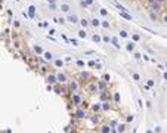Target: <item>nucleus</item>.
Wrapping results in <instances>:
<instances>
[{
  "label": "nucleus",
  "mask_w": 167,
  "mask_h": 133,
  "mask_svg": "<svg viewBox=\"0 0 167 133\" xmlns=\"http://www.w3.org/2000/svg\"><path fill=\"white\" fill-rule=\"evenodd\" d=\"M133 120H135V117H133V115H127V118H126V121H127V123H130V121H133Z\"/></svg>",
  "instance_id": "4c0bfd02"
},
{
  "label": "nucleus",
  "mask_w": 167,
  "mask_h": 133,
  "mask_svg": "<svg viewBox=\"0 0 167 133\" xmlns=\"http://www.w3.org/2000/svg\"><path fill=\"white\" fill-rule=\"evenodd\" d=\"M164 65H166V68H167V61H166V64H164Z\"/></svg>",
  "instance_id": "09e8293b"
},
{
  "label": "nucleus",
  "mask_w": 167,
  "mask_h": 133,
  "mask_svg": "<svg viewBox=\"0 0 167 133\" xmlns=\"http://www.w3.org/2000/svg\"><path fill=\"white\" fill-rule=\"evenodd\" d=\"M101 15H102V16H108V10H106V9H101Z\"/></svg>",
  "instance_id": "f704fd0d"
},
{
  "label": "nucleus",
  "mask_w": 167,
  "mask_h": 133,
  "mask_svg": "<svg viewBox=\"0 0 167 133\" xmlns=\"http://www.w3.org/2000/svg\"><path fill=\"white\" fill-rule=\"evenodd\" d=\"M76 64H77V67H80V68H83V67H84V61H81V59H79Z\"/></svg>",
  "instance_id": "473e14b6"
},
{
  "label": "nucleus",
  "mask_w": 167,
  "mask_h": 133,
  "mask_svg": "<svg viewBox=\"0 0 167 133\" xmlns=\"http://www.w3.org/2000/svg\"><path fill=\"white\" fill-rule=\"evenodd\" d=\"M118 13H120V16H121V18H124V19H129V21H132V19H133V18H132V15H129L127 12H118Z\"/></svg>",
  "instance_id": "a878e982"
},
{
  "label": "nucleus",
  "mask_w": 167,
  "mask_h": 133,
  "mask_svg": "<svg viewBox=\"0 0 167 133\" xmlns=\"http://www.w3.org/2000/svg\"><path fill=\"white\" fill-rule=\"evenodd\" d=\"M80 81L77 79H70L68 80V83H67V89H68V92L70 93H76V92H79L80 90Z\"/></svg>",
  "instance_id": "f257e3e1"
},
{
  "label": "nucleus",
  "mask_w": 167,
  "mask_h": 133,
  "mask_svg": "<svg viewBox=\"0 0 167 133\" xmlns=\"http://www.w3.org/2000/svg\"><path fill=\"white\" fill-rule=\"evenodd\" d=\"M74 117H76L77 120H84V118L87 117V111H86V108H84V106H77L76 111H74Z\"/></svg>",
  "instance_id": "20e7f679"
},
{
  "label": "nucleus",
  "mask_w": 167,
  "mask_h": 133,
  "mask_svg": "<svg viewBox=\"0 0 167 133\" xmlns=\"http://www.w3.org/2000/svg\"><path fill=\"white\" fill-rule=\"evenodd\" d=\"M46 83L47 84H56L58 83V80H56V74H47L46 75Z\"/></svg>",
  "instance_id": "6e6552de"
},
{
  "label": "nucleus",
  "mask_w": 167,
  "mask_h": 133,
  "mask_svg": "<svg viewBox=\"0 0 167 133\" xmlns=\"http://www.w3.org/2000/svg\"><path fill=\"white\" fill-rule=\"evenodd\" d=\"M67 22H70V24H72V25H77V24L80 22V16L70 12V13L67 15Z\"/></svg>",
  "instance_id": "423d86ee"
},
{
  "label": "nucleus",
  "mask_w": 167,
  "mask_h": 133,
  "mask_svg": "<svg viewBox=\"0 0 167 133\" xmlns=\"http://www.w3.org/2000/svg\"><path fill=\"white\" fill-rule=\"evenodd\" d=\"M53 65H55V68H64V61H62L61 58H55L53 59Z\"/></svg>",
  "instance_id": "f8f14e48"
},
{
  "label": "nucleus",
  "mask_w": 167,
  "mask_h": 133,
  "mask_svg": "<svg viewBox=\"0 0 167 133\" xmlns=\"http://www.w3.org/2000/svg\"><path fill=\"white\" fill-rule=\"evenodd\" d=\"M33 50H34V53H37V55H39V56H42V55H43V47H42V46H40V44H34V46H33Z\"/></svg>",
  "instance_id": "4468645a"
},
{
  "label": "nucleus",
  "mask_w": 167,
  "mask_h": 133,
  "mask_svg": "<svg viewBox=\"0 0 167 133\" xmlns=\"http://www.w3.org/2000/svg\"><path fill=\"white\" fill-rule=\"evenodd\" d=\"M113 101H114V104H120V102H121L120 92H114V93H113Z\"/></svg>",
  "instance_id": "a211bd4d"
},
{
  "label": "nucleus",
  "mask_w": 167,
  "mask_h": 133,
  "mask_svg": "<svg viewBox=\"0 0 167 133\" xmlns=\"http://www.w3.org/2000/svg\"><path fill=\"white\" fill-rule=\"evenodd\" d=\"M80 25H81V28H87L89 25H90V21L89 19H86V18H80Z\"/></svg>",
  "instance_id": "f3484780"
},
{
  "label": "nucleus",
  "mask_w": 167,
  "mask_h": 133,
  "mask_svg": "<svg viewBox=\"0 0 167 133\" xmlns=\"http://www.w3.org/2000/svg\"><path fill=\"white\" fill-rule=\"evenodd\" d=\"M42 56H43V59H44L46 62H50V61H53V59H55L53 53H52V52H49V50H44Z\"/></svg>",
  "instance_id": "9d476101"
},
{
  "label": "nucleus",
  "mask_w": 167,
  "mask_h": 133,
  "mask_svg": "<svg viewBox=\"0 0 167 133\" xmlns=\"http://www.w3.org/2000/svg\"><path fill=\"white\" fill-rule=\"evenodd\" d=\"M87 65H89V67H95V65H96V62H95V61H89Z\"/></svg>",
  "instance_id": "a19ab883"
},
{
  "label": "nucleus",
  "mask_w": 167,
  "mask_h": 133,
  "mask_svg": "<svg viewBox=\"0 0 167 133\" xmlns=\"http://www.w3.org/2000/svg\"><path fill=\"white\" fill-rule=\"evenodd\" d=\"M130 37H132V40L135 42V43H139V42H141V35L138 34V33H132Z\"/></svg>",
  "instance_id": "b1692460"
},
{
  "label": "nucleus",
  "mask_w": 167,
  "mask_h": 133,
  "mask_svg": "<svg viewBox=\"0 0 167 133\" xmlns=\"http://www.w3.org/2000/svg\"><path fill=\"white\" fill-rule=\"evenodd\" d=\"M120 37H121V39H129V37H130V34H129L126 30H120Z\"/></svg>",
  "instance_id": "bb28decb"
},
{
  "label": "nucleus",
  "mask_w": 167,
  "mask_h": 133,
  "mask_svg": "<svg viewBox=\"0 0 167 133\" xmlns=\"http://www.w3.org/2000/svg\"><path fill=\"white\" fill-rule=\"evenodd\" d=\"M102 42L104 43H111V37L109 35H102Z\"/></svg>",
  "instance_id": "2f4dec72"
},
{
  "label": "nucleus",
  "mask_w": 167,
  "mask_h": 133,
  "mask_svg": "<svg viewBox=\"0 0 167 133\" xmlns=\"http://www.w3.org/2000/svg\"><path fill=\"white\" fill-rule=\"evenodd\" d=\"M101 27H102V28H105V30H109V22H108V21H101Z\"/></svg>",
  "instance_id": "c85d7f7f"
},
{
  "label": "nucleus",
  "mask_w": 167,
  "mask_h": 133,
  "mask_svg": "<svg viewBox=\"0 0 167 133\" xmlns=\"http://www.w3.org/2000/svg\"><path fill=\"white\" fill-rule=\"evenodd\" d=\"M99 132H102V133H111V132H114V130L111 129V126H109V124H102V126L99 127Z\"/></svg>",
  "instance_id": "9b49d317"
},
{
  "label": "nucleus",
  "mask_w": 167,
  "mask_h": 133,
  "mask_svg": "<svg viewBox=\"0 0 167 133\" xmlns=\"http://www.w3.org/2000/svg\"><path fill=\"white\" fill-rule=\"evenodd\" d=\"M59 10H61L62 13H67V15H68L71 12V5L70 3H61V5H59Z\"/></svg>",
  "instance_id": "0eeeda50"
},
{
  "label": "nucleus",
  "mask_w": 167,
  "mask_h": 133,
  "mask_svg": "<svg viewBox=\"0 0 167 133\" xmlns=\"http://www.w3.org/2000/svg\"><path fill=\"white\" fill-rule=\"evenodd\" d=\"M28 16H30V18H34L35 16V6H34V5L28 6Z\"/></svg>",
  "instance_id": "aec40b11"
},
{
  "label": "nucleus",
  "mask_w": 167,
  "mask_h": 133,
  "mask_svg": "<svg viewBox=\"0 0 167 133\" xmlns=\"http://www.w3.org/2000/svg\"><path fill=\"white\" fill-rule=\"evenodd\" d=\"M49 9L50 10H56V5L55 3H49Z\"/></svg>",
  "instance_id": "e433bc0d"
},
{
  "label": "nucleus",
  "mask_w": 167,
  "mask_h": 133,
  "mask_svg": "<svg viewBox=\"0 0 167 133\" xmlns=\"http://www.w3.org/2000/svg\"><path fill=\"white\" fill-rule=\"evenodd\" d=\"M86 3H87L89 6H92L93 5V0H86Z\"/></svg>",
  "instance_id": "c03bdc74"
},
{
  "label": "nucleus",
  "mask_w": 167,
  "mask_h": 133,
  "mask_svg": "<svg viewBox=\"0 0 167 133\" xmlns=\"http://www.w3.org/2000/svg\"><path fill=\"white\" fill-rule=\"evenodd\" d=\"M79 5H80V8H83V9H87L89 8V5L86 3V0H80Z\"/></svg>",
  "instance_id": "c756f323"
},
{
  "label": "nucleus",
  "mask_w": 167,
  "mask_h": 133,
  "mask_svg": "<svg viewBox=\"0 0 167 133\" xmlns=\"http://www.w3.org/2000/svg\"><path fill=\"white\" fill-rule=\"evenodd\" d=\"M101 105H102V112H108V111L111 109V105H109V102H108V101H102V102H101Z\"/></svg>",
  "instance_id": "2eb2a0df"
},
{
  "label": "nucleus",
  "mask_w": 167,
  "mask_h": 133,
  "mask_svg": "<svg viewBox=\"0 0 167 133\" xmlns=\"http://www.w3.org/2000/svg\"><path fill=\"white\" fill-rule=\"evenodd\" d=\"M92 111L96 114V112H99V111H102V105H101V102H98V104H95V105H92Z\"/></svg>",
  "instance_id": "5701e85b"
},
{
  "label": "nucleus",
  "mask_w": 167,
  "mask_h": 133,
  "mask_svg": "<svg viewBox=\"0 0 167 133\" xmlns=\"http://www.w3.org/2000/svg\"><path fill=\"white\" fill-rule=\"evenodd\" d=\"M55 2H56V0H47V5H49V3H55Z\"/></svg>",
  "instance_id": "49530a36"
},
{
  "label": "nucleus",
  "mask_w": 167,
  "mask_h": 133,
  "mask_svg": "<svg viewBox=\"0 0 167 133\" xmlns=\"http://www.w3.org/2000/svg\"><path fill=\"white\" fill-rule=\"evenodd\" d=\"M111 44L114 46L115 49H118V50H120V42H118V39H117V37H111Z\"/></svg>",
  "instance_id": "4be33fe9"
},
{
  "label": "nucleus",
  "mask_w": 167,
  "mask_h": 133,
  "mask_svg": "<svg viewBox=\"0 0 167 133\" xmlns=\"http://www.w3.org/2000/svg\"><path fill=\"white\" fill-rule=\"evenodd\" d=\"M148 16H150V19L152 21V22L158 21V15H157V10H152V9H151V10H150V13H148Z\"/></svg>",
  "instance_id": "ddd939ff"
},
{
  "label": "nucleus",
  "mask_w": 167,
  "mask_h": 133,
  "mask_svg": "<svg viewBox=\"0 0 167 133\" xmlns=\"http://www.w3.org/2000/svg\"><path fill=\"white\" fill-rule=\"evenodd\" d=\"M132 79L135 80V81H141V75H139L138 72H132Z\"/></svg>",
  "instance_id": "7c9ffc66"
},
{
  "label": "nucleus",
  "mask_w": 167,
  "mask_h": 133,
  "mask_svg": "<svg viewBox=\"0 0 167 133\" xmlns=\"http://www.w3.org/2000/svg\"><path fill=\"white\" fill-rule=\"evenodd\" d=\"M79 77H80V80H89L92 75H90V72H84V71H83V72H80Z\"/></svg>",
  "instance_id": "393cba45"
},
{
  "label": "nucleus",
  "mask_w": 167,
  "mask_h": 133,
  "mask_svg": "<svg viewBox=\"0 0 167 133\" xmlns=\"http://www.w3.org/2000/svg\"><path fill=\"white\" fill-rule=\"evenodd\" d=\"M126 130V124H117V129H115V132H124Z\"/></svg>",
  "instance_id": "cd10ccee"
},
{
  "label": "nucleus",
  "mask_w": 167,
  "mask_h": 133,
  "mask_svg": "<svg viewBox=\"0 0 167 133\" xmlns=\"http://www.w3.org/2000/svg\"><path fill=\"white\" fill-rule=\"evenodd\" d=\"M77 35H79L80 39H86L87 37V31H86V28H81L77 31Z\"/></svg>",
  "instance_id": "412c9836"
},
{
  "label": "nucleus",
  "mask_w": 167,
  "mask_h": 133,
  "mask_svg": "<svg viewBox=\"0 0 167 133\" xmlns=\"http://www.w3.org/2000/svg\"><path fill=\"white\" fill-rule=\"evenodd\" d=\"M86 92H87L89 95H96L98 92H99V84H98L96 81H90L86 84Z\"/></svg>",
  "instance_id": "7ed1b4c3"
},
{
  "label": "nucleus",
  "mask_w": 167,
  "mask_h": 133,
  "mask_svg": "<svg viewBox=\"0 0 167 133\" xmlns=\"http://www.w3.org/2000/svg\"><path fill=\"white\" fill-rule=\"evenodd\" d=\"M126 50H127V52L129 53H133L135 52V50H136V43H135V42H127V43H126Z\"/></svg>",
  "instance_id": "1a4fd4ad"
},
{
  "label": "nucleus",
  "mask_w": 167,
  "mask_h": 133,
  "mask_svg": "<svg viewBox=\"0 0 167 133\" xmlns=\"http://www.w3.org/2000/svg\"><path fill=\"white\" fill-rule=\"evenodd\" d=\"M2 9H3V5H2V3H0V10H2Z\"/></svg>",
  "instance_id": "de8ad7c7"
},
{
  "label": "nucleus",
  "mask_w": 167,
  "mask_h": 133,
  "mask_svg": "<svg viewBox=\"0 0 167 133\" xmlns=\"http://www.w3.org/2000/svg\"><path fill=\"white\" fill-rule=\"evenodd\" d=\"M148 2H152V0H148Z\"/></svg>",
  "instance_id": "8fccbe9b"
},
{
  "label": "nucleus",
  "mask_w": 167,
  "mask_h": 133,
  "mask_svg": "<svg viewBox=\"0 0 167 133\" xmlns=\"http://www.w3.org/2000/svg\"><path fill=\"white\" fill-rule=\"evenodd\" d=\"M92 40H93V42H95L96 44L102 43V35H101V34H98V33H95V34L92 35Z\"/></svg>",
  "instance_id": "6ab92c4d"
},
{
  "label": "nucleus",
  "mask_w": 167,
  "mask_h": 133,
  "mask_svg": "<svg viewBox=\"0 0 167 133\" xmlns=\"http://www.w3.org/2000/svg\"><path fill=\"white\" fill-rule=\"evenodd\" d=\"M133 56H135V59H141L142 58V55L141 53H138V52H133Z\"/></svg>",
  "instance_id": "c9c22d12"
},
{
  "label": "nucleus",
  "mask_w": 167,
  "mask_h": 133,
  "mask_svg": "<svg viewBox=\"0 0 167 133\" xmlns=\"http://www.w3.org/2000/svg\"><path fill=\"white\" fill-rule=\"evenodd\" d=\"M104 81H105V83L109 81V74H105V75H104Z\"/></svg>",
  "instance_id": "ea45409f"
},
{
  "label": "nucleus",
  "mask_w": 167,
  "mask_h": 133,
  "mask_svg": "<svg viewBox=\"0 0 167 133\" xmlns=\"http://www.w3.org/2000/svg\"><path fill=\"white\" fill-rule=\"evenodd\" d=\"M49 34H50V35H55V34H56V31H55L53 28H50V30H49Z\"/></svg>",
  "instance_id": "79ce46f5"
},
{
  "label": "nucleus",
  "mask_w": 167,
  "mask_h": 133,
  "mask_svg": "<svg viewBox=\"0 0 167 133\" xmlns=\"http://www.w3.org/2000/svg\"><path fill=\"white\" fill-rule=\"evenodd\" d=\"M70 102H71V104H72L74 106H81L83 104H84V99H83V96L80 95L79 92H76V93H71Z\"/></svg>",
  "instance_id": "f03ea898"
},
{
  "label": "nucleus",
  "mask_w": 167,
  "mask_h": 133,
  "mask_svg": "<svg viewBox=\"0 0 167 133\" xmlns=\"http://www.w3.org/2000/svg\"><path fill=\"white\" fill-rule=\"evenodd\" d=\"M163 79H164V80L167 81V72H164V74H163Z\"/></svg>",
  "instance_id": "a18cd8bd"
},
{
  "label": "nucleus",
  "mask_w": 167,
  "mask_h": 133,
  "mask_svg": "<svg viewBox=\"0 0 167 133\" xmlns=\"http://www.w3.org/2000/svg\"><path fill=\"white\" fill-rule=\"evenodd\" d=\"M56 80H58V83H59V84H67L70 79H68V75H67L65 72L59 71V72H56Z\"/></svg>",
  "instance_id": "39448f33"
},
{
  "label": "nucleus",
  "mask_w": 167,
  "mask_h": 133,
  "mask_svg": "<svg viewBox=\"0 0 167 133\" xmlns=\"http://www.w3.org/2000/svg\"><path fill=\"white\" fill-rule=\"evenodd\" d=\"M71 44H72V46H79V43H77V40H72V39H71Z\"/></svg>",
  "instance_id": "37998d69"
},
{
  "label": "nucleus",
  "mask_w": 167,
  "mask_h": 133,
  "mask_svg": "<svg viewBox=\"0 0 167 133\" xmlns=\"http://www.w3.org/2000/svg\"><path fill=\"white\" fill-rule=\"evenodd\" d=\"M146 84H148V86H150V87H154V84H155V83H154V80H148V83H146Z\"/></svg>",
  "instance_id": "58836bf2"
},
{
  "label": "nucleus",
  "mask_w": 167,
  "mask_h": 133,
  "mask_svg": "<svg viewBox=\"0 0 167 133\" xmlns=\"http://www.w3.org/2000/svg\"><path fill=\"white\" fill-rule=\"evenodd\" d=\"M161 21H163V24H166V25H167V13H163V16H161Z\"/></svg>",
  "instance_id": "72a5a7b5"
},
{
  "label": "nucleus",
  "mask_w": 167,
  "mask_h": 133,
  "mask_svg": "<svg viewBox=\"0 0 167 133\" xmlns=\"http://www.w3.org/2000/svg\"><path fill=\"white\" fill-rule=\"evenodd\" d=\"M101 21L102 19H99V18H93V19H90V25L95 27V28H99L101 27Z\"/></svg>",
  "instance_id": "dca6fc26"
}]
</instances>
